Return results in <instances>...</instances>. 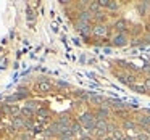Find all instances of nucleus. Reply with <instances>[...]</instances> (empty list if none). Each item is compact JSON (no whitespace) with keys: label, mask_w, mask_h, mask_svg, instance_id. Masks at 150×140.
Segmentation results:
<instances>
[{"label":"nucleus","mask_w":150,"mask_h":140,"mask_svg":"<svg viewBox=\"0 0 150 140\" xmlns=\"http://www.w3.org/2000/svg\"><path fill=\"white\" fill-rule=\"evenodd\" d=\"M108 114H110V105H107V103H102L98 106V110L95 111L97 121H105V117H108Z\"/></svg>","instance_id":"f257e3e1"},{"label":"nucleus","mask_w":150,"mask_h":140,"mask_svg":"<svg viewBox=\"0 0 150 140\" xmlns=\"http://www.w3.org/2000/svg\"><path fill=\"white\" fill-rule=\"evenodd\" d=\"M92 34L95 37H107L108 36V27L103 24H97V26L92 27Z\"/></svg>","instance_id":"f03ea898"},{"label":"nucleus","mask_w":150,"mask_h":140,"mask_svg":"<svg viewBox=\"0 0 150 140\" xmlns=\"http://www.w3.org/2000/svg\"><path fill=\"white\" fill-rule=\"evenodd\" d=\"M110 124L107 121H97V126H95V130H97L98 135H103L105 132H110Z\"/></svg>","instance_id":"7ed1b4c3"},{"label":"nucleus","mask_w":150,"mask_h":140,"mask_svg":"<svg viewBox=\"0 0 150 140\" xmlns=\"http://www.w3.org/2000/svg\"><path fill=\"white\" fill-rule=\"evenodd\" d=\"M100 4L102 8H107V10H111V11H116L118 8H120V5L116 4V2H107V0H102V2H98Z\"/></svg>","instance_id":"20e7f679"},{"label":"nucleus","mask_w":150,"mask_h":140,"mask_svg":"<svg viewBox=\"0 0 150 140\" xmlns=\"http://www.w3.org/2000/svg\"><path fill=\"white\" fill-rule=\"evenodd\" d=\"M11 126H13V129H21V127L26 126V119H24L23 116L13 117V121H11Z\"/></svg>","instance_id":"39448f33"},{"label":"nucleus","mask_w":150,"mask_h":140,"mask_svg":"<svg viewBox=\"0 0 150 140\" xmlns=\"http://www.w3.org/2000/svg\"><path fill=\"white\" fill-rule=\"evenodd\" d=\"M137 126H140L144 130H145L147 127H150V116H140L139 119H137Z\"/></svg>","instance_id":"423d86ee"},{"label":"nucleus","mask_w":150,"mask_h":140,"mask_svg":"<svg viewBox=\"0 0 150 140\" xmlns=\"http://www.w3.org/2000/svg\"><path fill=\"white\" fill-rule=\"evenodd\" d=\"M124 44H126V34H116V36L113 37V45L121 47V45H124Z\"/></svg>","instance_id":"0eeeda50"},{"label":"nucleus","mask_w":150,"mask_h":140,"mask_svg":"<svg viewBox=\"0 0 150 140\" xmlns=\"http://www.w3.org/2000/svg\"><path fill=\"white\" fill-rule=\"evenodd\" d=\"M129 87L132 89L134 92H139V94H145V92H149L147 87H145V84H136V82H132V84H129Z\"/></svg>","instance_id":"6e6552de"},{"label":"nucleus","mask_w":150,"mask_h":140,"mask_svg":"<svg viewBox=\"0 0 150 140\" xmlns=\"http://www.w3.org/2000/svg\"><path fill=\"white\" fill-rule=\"evenodd\" d=\"M91 11L89 10H84V11H81V13H79V21H81V23H86V24H89L91 23Z\"/></svg>","instance_id":"1a4fd4ad"},{"label":"nucleus","mask_w":150,"mask_h":140,"mask_svg":"<svg viewBox=\"0 0 150 140\" xmlns=\"http://www.w3.org/2000/svg\"><path fill=\"white\" fill-rule=\"evenodd\" d=\"M115 27H116L118 34H126V21L124 20H118L115 23Z\"/></svg>","instance_id":"9d476101"},{"label":"nucleus","mask_w":150,"mask_h":140,"mask_svg":"<svg viewBox=\"0 0 150 140\" xmlns=\"http://www.w3.org/2000/svg\"><path fill=\"white\" fill-rule=\"evenodd\" d=\"M50 89H52V84L47 81H40L39 84H37V90L39 92H49Z\"/></svg>","instance_id":"9b49d317"},{"label":"nucleus","mask_w":150,"mask_h":140,"mask_svg":"<svg viewBox=\"0 0 150 140\" xmlns=\"http://www.w3.org/2000/svg\"><path fill=\"white\" fill-rule=\"evenodd\" d=\"M100 8L102 7H100V4H98V2H91V4L87 5V10L91 11V13H94V15L98 13V11H100Z\"/></svg>","instance_id":"f8f14e48"},{"label":"nucleus","mask_w":150,"mask_h":140,"mask_svg":"<svg viewBox=\"0 0 150 140\" xmlns=\"http://www.w3.org/2000/svg\"><path fill=\"white\" fill-rule=\"evenodd\" d=\"M124 129L126 130H136L137 129V122H134V121H131V119H126L124 121Z\"/></svg>","instance_id":"ddd939ff"},{"label":"nucleus","mask_w":150,"mask_h":140,"mask_svg":"<svg viewBox=\"0 0 150 140\" xmlns=\"http://www.w3.org/2000/svg\"><path fill=\"white\" fill-rule=\"evenodd\" d=\"M36 114L40 119H47V117H49V110H47V108H39V110L36 111Z\"/></svg>","instance_id":"4468645a"},{"label":"nucleus","mask_w":150,"mask_h":140,"mask_svg":"<svg viewBox=\"0 0 150 140\" xmlns=\"http://www.w3.org/2000/svg\"><path fill=\"white\" fill-rule=\"evenodd\" d=\"M137 8H139V11L144 15V13H147V11L150 10V4H139V5H137Z\"/></svg>","instance_id":"2eb2a0df"},{"label":"nucleus","mask_w":150,"mask_h":140,"mask_svg":"<svg viewBox=\"0 0 150 140\" xmlns=\"http://www.w3.org/2000/svg\"><path fill=\"white\" fill-rule=\"evenodd\" d=\"M137 140H150V137L147 135L145 132H137V137H136Z\"/></svg>","instance_id":"dca6fc26"},{"label":"nucleus","mask_w":150,"mask_h":140,"mask_svg":"<svg viewBox=\"0 0 150 140\" xmlns=\"http://www.w3.org/2000/svg\"><path fill=\"white\" fill-rule=\"evenodd\" d=\"M95 20L98 21V24H102V21H105V15L102 11H98V13H95Z\"/></svg>","instance_id":"f3484780"},{"label":"nucleus","mask_w":150,"mask_h":140,"mask_svg":"<svg viewBox=\"0 0 150 140\" xmlns=\"http://www.w3.org/2000/svg\"><path fill=\"white\" fill-rule=\"evenodd\" d=\"M145 87H147V90H150V77L145 79Z\"/></svg>","instance_id":"a211bd4d"},{"label":"nucleus","mask_w":150,"mask_h":140,"mask_svg":"<svg viewBox=\"0 0 150 140\" xmlns=\"http://www.w3.org/2000/svg\"><path fill=\"white\" fill-rule=\"evenodd\" d=\"M79 140H94V139H91V137H89V135H86V137H81V139H79Z\"/></svg>","instance_id":"6ab92c4d"},{"label":"nucleus","mask_w":150,"mask_h":140,"mask_svg":"<svg viewBox=\"0 0 150 140\" xmlns=\"http://www.w3.org/2000/svg\"><path fill=\"white\" fill-rule=\"evenodd\" d=\"M145 134H147V135L150 137V127H147V129H145Z\"/></svg>","instance_id":"aec40b11"},{"label":"nucleus","mask_w":150,"mask_h":140,"mask_svg":"<svg viewBox=\"0 0 150 140\" xmlns=\"http://www.w3.org/2000/svg\"><path fill=\"white\" fill-rule=\"evenodd\" d=\"M103 140H113V139H111V137H105Z\"/></svg>","instance_id":"412c9836"}]
</instances>
